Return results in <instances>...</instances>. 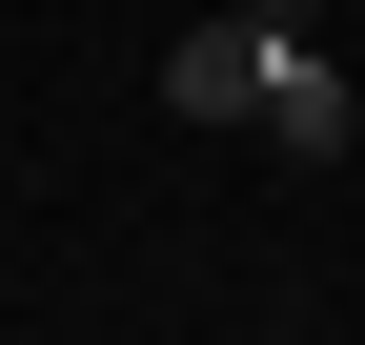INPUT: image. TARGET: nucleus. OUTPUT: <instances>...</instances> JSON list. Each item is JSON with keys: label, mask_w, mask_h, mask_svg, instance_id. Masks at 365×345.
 Instances as JSON below:
<instances>
[{"label": "nucleus", "mask_w": 365, "mask_h": 345, "mask_svg": "<svg viewBox=\"0 0 365 345\" xmlns=\"http://www.w3.org/2000/svg\"><path fill=\"white\" fill-rule=\"evenodd\" d=\"M163 102H182V122H264V163H345V143H365V81L304 41V0H244V21H203V41L163 61Z\"/></svg>", "instance_id": "obj_1"}]
</instances>
